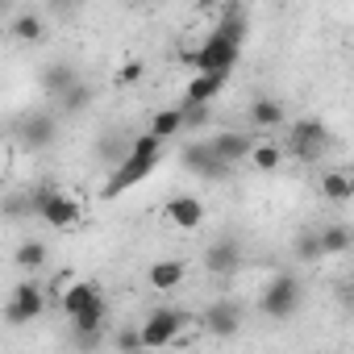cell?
<instances>
[{
	"mask_svg": "<svg viewBox=\"0 0 354 354\" xmlns=\"http://www.w3.org/2000/svg\"><path fill=\"white\" fill-rule=\"evenodd\" d=\"M162 146L167 142H158L154 133H138V138H129V150H125V158L109 171V180H104V201H117L121 192H129V188H138L142 180H150L154 175V167L162 162Z\"/></svg>",
	"mask_w": 354,
	"mask_h": 354,
	"instance_id": "obj_1",
	"label": "cell"
},
{
	"mask_svg": "<svg viewBox=\"0 0 354 354\" xmlns=\"http://www.w3.org/2000/svg\"><path fill=\"white\" fill-rule=\"evenodd\" d=\"M279 146H283V158L317 162V158H325V154H329L333 133H329V125H325V121L304 117V121H292V125H288V138H283Z\"/></svg>",
	"mask_w": 354,
	"mask_h": 354,
	"instance_id": "obj_2",
	"label": "cell"
},
{
	"mask_svg": "<svg viewBox=\"0 0 354 354\" xmlns=\"http://www.w3.org/2000/svg\"><path fill=\"white\" fill-rule=\"evenodd\" d=\"M238 59H242V42H234V38H225V34H217V30H213L196 50L180 55V63H184V67H196V71H234Z\"/></svg>",
	"mask_w": 354,
	"mask_h": 354,
	"instance_id": "obj_3",
	"label": "cell"
},
{
	"mask_svg": "<svg viewBox=\"0 0 354 354\" xmlns=\"http://www.w3.org/2000/svg\"><path fill=\"white\" fill-rule=\"evenodd\" d=\"M34 217L46 221L50 230H75V225L84 221V209H80L75 196H67V192L42 184V188H34Z\"/></svg>",
	"mask_w": 354,
	"mask_h": 354,
	"instance_id": "obj_4",
	"label": "cell"
},
{
	"mask_svg": "<svg viewBox=\"0 0 354 354\" xmlns=\"http://www.w3.org/2000/svg\"><path fill=\"white\" fill-rule=\"evenodd\" d=\"M304 304V283L296 275H275L263 292H259V313L271 317V321H288L296 317Z\"/></svg>",
	"mask_w": 354,
	"mask_h": 354,
	"instance_id": "obj_5",
	"label": "cell"
},
{
	"mask_svg": "<svg viewBox=\"0 0 354 354\" xmlns=\"http://www.w3.org/2000/svg\"><path fill=\"white\" fill-rule=\"evenodd\" d=\"M188 321H192V317H188L184 308H171V304L150 308V313H146V321L138 325V333H142V350H154V346H175Z\"/></svg>",
	"mask_w": 354,
	"mask_h": 354,
	"instance_id": "obj_6",
	"label": "cell"
},
{
	"mask_svg": "<svg viewBox=\"0 0 354 354\" xmlns=\"http://www.w3.org/2000/svg\"><path fill=\"white\" fill-rule=\"evenodd\" d=\"M46 313V292H42V283H34V279H21L13 292H9V300H5V325H30V321H38Z\"/></svg>",
	"mask_w": 354,
	"mask_h": 354,
	"instance_id": "obj_7",
	"label": "cell"
},
{
	"mask_svg": "<svg viewBox=\"0 0 354 354\" xmlns=\"http://www.w3.org/2000/svg\"><path fill=\"white\" fill-rule=\"evenodd\" d=\"M162 221H167L171 230L192 234V230H201V225H205V201H201V196H192V192L171 196V201L162 205Z\"/></svg>",
	"mask_w": 354,
	"mask_h": 354,
	"instance_id": "obj_8",
	"label": "cell"
},
{
	"mask_svg": "<svg viewBox=\"0 0 354 354\" xmlns=\"http://www.w3.org/2000/svg\"><path fill=\"white\" fill-rule=\"evenodd\" d=\"M17 138H21L26 150H46V146H55V142H59V121H55V113H30V117H21Z\"/></svg>",
	"mask_w": 354,
	"mask_h": 354,
	"instance_id": "obj_9",
	"label": "cell"
},
{
	"mask_svg": "<svg viewBox=\"0 0 354 354\" xmlns=\"http://www.w3.org/2000/svg\"><path fill=\"white\" fill-rule=\"evenodd\" d=\"M180 162H184L192 175H201V180H225V175H230V167L209 150V142H188V146L180 150Z\"/></svg>",
	"mask_w": 354,
	"mask_h": 354,
	"instance_id": "obj_10",
	"label": "cell"
},
{
	"mask_svg": "<svg viewBox=\"0 0 354 354\" xmlns=\"http://www.w3.org/2000/svg\"><path fill=\"white\" fill-rule=\"evenodd\" d=\"M250 142H254V133H250V129H217V133L209 138V150H213L225 167H234V162H246Z\"/></svg>",
	"mask_w": 354,
	"mask_h": 354,
	"instance_id": "obj_11",
	"label": "cell"
},
{
	"mask_svg": "<svg viewBox=\"0 0 354 354\" xmlns=\"http://www.w3.org/2000/svg\"><path fill=\"white\" fill-rule=\"evenodd\" d=\"M230 84V71H196L184 88V100L180 104H213Z\"/></svg>",
	"mask_w": 354,
	"mask_h": 354,
	"instance_id": "obj_12",
	"label": "cell"
},
{
	"mask_svg": "<svg viewBox=\"0 0 354 354\" xmlns=\"http://www.w3.org/2000/svg\"><path fill=\"white\" fill-rule=\"evenodd\" d=\"M246 121H250V129L271 133V129H283V125H288V109H283V100H275V96H254L250 109H246Z\"/></svg>",
	"mask_w": 354,
	"mask_h": 354,
	"instance_id": "obj_13",
	"label": "cell"
},
{
	"mask_svg": "<svg viewBox=\"0 0 354 354\" xmlns=\"http://www.w3.org/2000/svg\"><path fill=\"white\" fill-rule=\"evenodd\" d=\"M201 325H205V333H213V337H234V333L242 329V313H238V304H230V300H213V304L201 313Z\"/></svg>",
	"mask_w": 354,
	"mask_h": 354,
	"instance_id": "obj_14",
	"label": "cell"
},
{
	"mask_svg": "<svg viewBox=\"0 0 354 354\" xmlns=\"http://www.w3.org/2000/svg\"><path fill=\"white\" fill-rule=\"evenodd\" d=\"M188 279V263L184 259H158V263H150V271H146V283L154 288V292H175Z\"/></svg>",
	"mask_w": 354,
	"mask_h": 354,
	"instance_id": "obj_15",
	"label": "cell"
},
{
	"mask_svg": "<svg viewBox=\"0 0 354 354\" xmlns=\"http://www.w3.org/2000/svg\"><path fill=\"white\" fill-rule=\"evenodd\" d=\"M321 201H329V205H350V196H354V180H350V171L346 167H329V171H321Z\"/></svg>",
	"mask_w": 354,
	"mask_h": 354,
	"instance_id": "obj_16",
	"label": "cell"
},
{
	"mask_svg": "<svg viewBox=\"0 0 354 354\" xmlns=\"http://www.w3.org/2000/svg\"><path fill=\"white\" fill-rule=\"evenodd\" d=\"M67 321H71L75 333H104V325H109V300L96 292V296H92L75 317H67Z\"/></svg>",
	"mask_w": 354,
	"mask_h": 354,
	"instance_id": "obj_17",
	"label": "cell"
},
{
	"mask_svg": "<svg viewBox=\"0 0 354 354\" xmlns=\"http://www.w3.org/2000/svg\"><path fill=\"white\" fill-rule=\"evenodd\" d=\"M246 162H250L254 171L271 175V171H279V167H283V146H279V142H271V138H254V142H250V150H246Z\"/></svg>",
	"mask_w": 354,
	"mask_h": 354,
	"instance_id": "obj_18",
	"label": "cell"
},
{
	"mask_svg": "<svg viewBox=\"0 0 354 354\" xmlns=\"http://www.w3.org/2000/svg\"><path fill=\"white\" fill-rule=\"evenodd\" d=\"M146 133H154L158 142H171V138H180L184 133V109L180 104H171V109H158L146 125Z\"/></svg>",
	"mask_w": 354,
	"mask_h": 354,
	"instance_id": "obj_19",
	"label": "cell"
},
{
	"mask_svg": "<svg viewBox=\"0 0 354 354\" xmlns=\"http://www.w3.org/2000/svg\"><path fill=\"white\" fill-rule=\"evenodd\" d=\"M317 242H321V259H325V254H350L354 234H350L346 221H333V225H321V230H317Z\"/></svg>",
	"mask_w": 354,
	"mask_h": 354,
	"instance_id": "obj_20",
	"label": "cell"
},
{
	"mask_svg": "<svg viewBox=\"0 0 354 354\" xmlns=\"http://www.w3.org/2000/svg\"><path fill=\"white\" fill-rule=\"evenodd\" d=\"M96 292H100V288H96L92 279H71V283L59 292V313H63V317H75V313L96 296Z\"/></svg>",
	"mask_w": 354,
	"mask_h": 354,
	"instance_id": "obj_21",
	"label": "cell"
},
{
	"mask_svg": "<svg viewBox=\"0 0 354 354\" xmlns=\"http://www.w3.org/2000/svg\"><path fill=\"white\" fill-rule=\"evenodd\" d=\"M238 263H242V254H238L234 242H213V246L205 250V267H209L213 275H230V271H238Z\"/></svg>",
	"mask_w": 354,
	"mask_h": 354,
	"instance_id": "obj_22",
	"label": "cell"
},
{
	"mask_svg": "<svg viewBox=\"0 0 354 354\" xmlns=\"http://www.w3.org/2000/svg\"><path fill=\"white\" fill-rule=\"evenodd\" d=\"M9 30H13V38L26 42V46H34V42L46 38V21H42L38 13H17V17L9 21Z\"/></svg>",
	"mask_w": 354,
	"mask_h": 354,
	"instance_id": "obj_23",
	"label": "cell"
},
{
	"mask_svg": "<svg viewBox=\"0 0 354 354\" xmlns=\"http://www.w3.org/2000/svg\"><path fill=\"white\" fill-rule=\"evenodd\" d=\"M13 263H17V271H42L46 267V242H38V238L21 242L17 254H13Z\"/></svg>",
	"mask_w": 354,
	"mask_h": 354,
	"instance_id": "obj_24",
	"label": "cell"
},
{
	"mask_svg": "<svg viewBox=\"0 0 354 354\" xmlns=\"http://www.w3.org/2000/svg\"><path fill=\"white\" fill-rule=\"evenodd\" d=\"M71 84H80V71H75L71 63H55V67H46V92H50V96H63Z\"/></svg>",
	"mask_w": 354,
	"mask_h": 354,
	"instance_id": "obj_25",
	"label": "cell"
},
{
	"mask_svg": "<svg viewBox=\"0 0 354 354\" xmlns=\"http://www.w3.org/2000/svg\"><path fill=\"white\" fill-rule=\"evenodd\" d=\"M125 150H129V138H121V129H109V133L100 138V146H96L100 162H109V167H117V162L125 158Z\"/></svg>",
	"mask_w": 354,
	"mask_h": 354,
	"instance_id": "obj_26",
	"label": "cell"
},
{
	"mask_svg": "<svg viewBox=\"0 0 354 354\" xmlns=\"http://www.w3.org/2000/svg\"><path fill=\"white\" fill-rule=\"evenodd\" d=\"M0 213H5V217H13V221H26V217H34V188H30V192H9L5 201H0Z\"/></svg>",
	"mask_w": 354,
	"mask_h": 354,
	"instance_id": "obj_27",
	"label": "cell"
},
{
	"mask_svg": "<svg viewBox=\"0 0 354 354\" xmlns=\"http://www.w3.org/2000/svg\"><path fill=\"white\" fill-rule=\"evenodd\" d=\"M55 100H59V109H63V113H80V109H88V104H92V88L80 80V84H71V88H67L63 96H55Z\"/></svg>",
	"mask_w": 354,
	"mask_h": 354,
	"instance_id": "obj_28",
	"label": "cell"
},
{
	"mask_svg": "<svg viewBox=\"0 0 354 354\" xmlns=\"http://www.w3.org/2000/svg\"><path fill=\"white\" fill-rule=\"evenodd\" d=\"M217 34H225V38H234V42H246V13H242V9H230V13L217 21Z\"/></svg>",
	"mask_w": 354,
	"mask_h": 354,
	"instance_id": "obj_29",
	"label": "cell"
},
{
	"mask_svg": "<svg viewBox=\"0 0 354 354\" xmlns=\"http://www.w3.org/2000/svg\"><path fill=\"white\" fill-rule=\"evenodd\" d=\"M292 254H296L300 263H317V259H321V242H317V230L300 234V238H296V246H292Z\"/></svg>",
	"mask_w": 354,
	"mask_h": 354,
	"instance_id": "obj_30",
	"label": "cell"
},
{
	"mask_svg": "<svg viewBox=\"0 0 354 354\" xmlns=\"http://www.w3.org/2000/svg\"><path fill=\"white\" fill-rule=\"evenodd\" d=\"M184 109V129H205L213 121V104H180Z\"/></svg>",
	"mask_w": 354,
	"mask_h": 354,
	"instance_id": "obj_31",
	"label": "cell"
},
{
	"mask_svg": "<svg viewBox=\"0 0 354 354\" xmlns=\"http://www.w3.org/2000/svg\"><path fill=\"white\" fill-rule=\"evenodd\" d=\"M113 346H117V350H142V333H138V325H121V329L113 333Z\"/></svg>",
	"mask_w": 354,
	"mask_h": 354,
	"instance_id": "obj_32",
	"label": "cell"
},
{
	"mask_svg": "<svg viewBox=\"0 0 354 354\" xmlns=\"http://www.w3.org/2000/svg\"><path fill=\"white\" fill-rule=\"evenodd\" d=\"M138 80H142V63H138V59H133V63H125V67L117 71V88H133Z\"/></svg>",
	"mask_w": 354,
	"mask_h": 354,
	"instance_id": "obj_33",
	"label": "cell"
},
{
	"mask_svg": "<svg viewBox=\"0 0 354 354\" xmlns=\"http://www.w3.org/2000/svg\"><path fill=\"white\" fill-rule=\"evenodd\" d=\"M50 9H75V5H84V0H46Z\"/></svg>",
	"mask_w": 354,
	"mask_h": 354,
	"instance_id": "obj_34",
	"label": "cell"
},
{
	"mask_svg": "<svg viewBox=\"0 0 354 354\" xmlns=\"http://www.w3.org/2000/svg\"><path fill=\"white\" fill-rule=\"evenodd\" d=\"M9 13V0H0V17H5Z\"/></svg>",
	"mask_w": 354,
	"mask_h": 354,
	"instance_id": "obj_35",
	"label": "cell"
}]
</instances>
